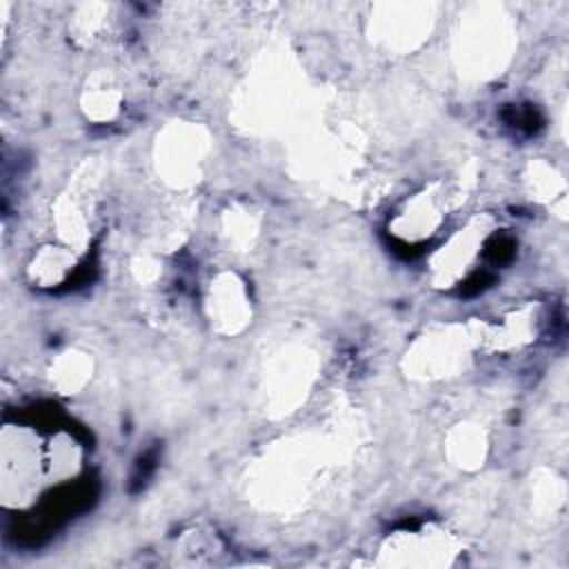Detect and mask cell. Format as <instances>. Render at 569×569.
<instances>
[{
    "mask_svg": "<svg viewBox=\"0 0 569 569\" xmlns=\"http://www.w3.org/2000/svg\"><path fill=\"white\" fill-rule=\"evenodd\" d=\"M482 345V322H436L418 333L402 356V369L413 380H445L467 369Z\"/></svg>",
    "mask_w": 569,
    "mask_h": 569,
    "instance_id": "6da1fadb",
    "label": "cell"
},
{
    "mask_svg": "<svg viewBox=\"0 0 569 569\" xmlns=\"http://www.w3.org/2000/svg\"><path fill=\"white\" fill-rule=\"evenodd\" d=\"M516 44V31L500 9L478 7V11L462 24L458 56L469 73L485 78L496 76L509 62Z\"/></svg>",
    "mask_w": 569,
    "mask_h": 569,
    "instance_id": "7a4b0ae2",
    "label": "cell"
},
{
    "mask_svg": "<svg viewBox=\"0 0 569 569\" xmlns=\"http://www.w3.org/2000/svg\"><path fill=\"white\" fill-rule=\"evenodd\" d=\"M493 218L478 213L456 229L429 258V278L438 289H451L469 276L489 236L493 233Z\"/></svg>",
    "mask_w": 569,
    "mask_h": 569,
    "instance_id": "3957f363",
    "label": "cell"
},
{
    "mask_svg": "<svg viewBox=\"0 0 569 569\" xmlns=\"http://www.w3.org/2000/svg\"><path fill=\"white\" fill-rule=\"evenodd\" d=\"M209 151V136L200 124L171 122L156 140V169L171 187H189L198 180Z\"/></svg>",
    "mask_w": 569,
    "mask_h": 569,
    "instance_id": "277c9868",
    "label": "cell"
},
{
    "mask_svg": "<svg viewBox=\"0 0 569 569\" xmlns=\"http://www.w3.org/2000/svg\"><path fill=\"white\" fill-rule=\"evenodd\" d=\"M460 551L458 540L436 527L425 525L420 529L396 531L380 545V565H418V567H442L453 562Z\"/></svg>",
    "mask_w": 569,
    "mask_h": 569,
    "instance_id": "5b68a950",
    "label": "cell"
},
{
    "mask_svg": "<svg viewBox=\"0 0 569 569\" xmlns=\"http://www.w3.org/2000/svg\"><path fill=\"white\" fill-rule=\"evenodd\" d=\"M433 13L429 4L387 2L378 4L369 20L371 36L393 51H413L429 38Z\"/></svg>",
    "mask_w": 569,
    "mask_h": 569,
    "instance_id": "8992f818",
    "label": "cell"
},
{
    "mask_svg": "<svg viewBox=\"0 0 569 569\" xmlns=\"http://www.w3.org/2000/svg\"><path fill=\"white\" fill-rule=\"evenodd\" d=\"M204 313L220 336H238L251 325V296L236 271H220L204 293Z\"/></svg>",
    "mask_w": 569,
    "mask_h": 569,
    "instance_id": "52a82bcc",
    "label": "cell"
},
{
    "mask_svg": "<svg viewBox=\"0 0 569 569\" xmlns=\"http://www.w3.org/2000/svg\"><path fill=\"white\" fill-rule=\"evenodd\" d=\"M449 198L451 196H447L442 182L427 184L402 202V207L389 220V233L407 244L429 240L445 222Z\"/></svg>",
    "mask_w": 569,
    "mask_h": 569,
    "instance_id": "ba28073f",
    "label": "cell"
},
{
    "mask_svg": "<svg viewBox=\"0 0 569 569\" xmlns=\"http://www.w3.org/2000/svg\"><path fill=\"white\" fill-rule=\"evenodd\" d=\"M542 329L538 302H522L505 311L498 322H482V351L509 353L533 345Z\"/></svg>",
    "mask_w": 569,
    "mask_h": 569,
    "instance_id": "9c48e42d",
    "label": "cell"
},
{
    "mask_svg": "<svg viewBox=\"0 0 569 569\" xmlns=\"http://www.w3.org/2000/svg\"><path fill=\"white\" fill-rule=\"evenodd\" d=\"M311 378V358L302 349L280 353L269 376V400L278 409V413H287L300 400H305Z\"/></svg>",
    "mask_w": 569,
    "mask_h": 569,
    "instance_id": "30bf717a",
    "label": "cell"
},
{
    "mask_svg": "<svg viewBox=\"0 0 569 569\" xmlns=\"http://www.w3.org/2000/svg\"><path fill=\"white\" fill-rule=\"evenodd\" d=\"M522 182H525V191L529 193L531 200L551 207V211H558V216L565 220V204H567V180L562 176V171L545 160V158H536L529 160L522 173Z\"/></svg>",
    "mask_w": 569,
    "mask_h": 569,
    "instance_id": "8fae6325",
    "label": "cell"
},
{
    "mask_svg": "<svg viewBox=\"0 0 569 569\" xmlns=\"http://www.w3.org/2000/svg\"><path fill=\"white\" fill-rule=\"evenodd\" d=\"M489 453V436L482 425L465 420L453 425L445 438V456L458 469H480Z\"/></svg>",
    "mask_w": 569,
    "mask_h": 569,
    "instance_id": "7c38bea8",
    "label": "cell"
},
{
    "mask_svg": "<svg viewBox=\"0 0 569 569\" xmlns=\"http://www.w3.org/2000/svg\"><path fill=\"white\" fill-rule=\"evenodd\" d=\"M76 264H78L76 249H71L62 242L47 244L33 256V260L29 264V276L40 287H58L73 273Z\"/></svg>",
    "mask_w": 569,
    "mask_h": 569,
    "instance_id": "4fadbf2b",
    "label": "cell"
},
{
    "mask_svg": "<svg viewBox=\"0 0 569 569\" xmlns=\"http://www.w3.org/2000/svg\"><path fill=\"white\" fill-rule=\"evenodd\" d=\"M93 376V360L87 351L69 349L60 353L49 369V382L51 387L62 396L80 393Z\"/></svg>",
    "mask_w": 569,
    "mask_h": 569,
    "instance_id": "5bb4252c",
    "label": "cell"
},
{
    "mask_svg": "<svg viewBox=\"0 0 569 569\" xmlns=\"http://www.w3.org/2000/svg\"><path fill=\"white\" fill-rule=\"evenodd\" d=\"M122 104V91L111 73L100 71L91 76L82 91V111L93 122H109L118 116Z\"/></svg>",
    "mask_w": 569,
    "mask_h": 569,
    "instance_id": "9a60e30c",
    "label": "cell"
},
{
    "mask_svg": "<svg viewBox=\"0 0 569 569\" xmlns=\"http://www.w3.org/2000/svg\"><path fill=\"white\" fill-rule=\"evenodd\" d=\"M258 231H260V218L247 207L229 209L222 218V236L233 249L251 247Z\"/></svg>",
    "mask_w": 569,
    "mask_h": 569,
    "instance_id": "2e32d148",
    "label": "cell"
},
{
    "mask_svg": "<svg viewBox=\"0 0 569 569\" xmlns=\"http://www.w3.org/2000/svg\"><path fill=\"white\" fill-rule=\"evenodd\" d=\"M107 18V4L93 2V4H82L76 16V31L84 38H96V31L104 24Z\"/></svg>",
    "mask_w": 569,
    "mask_h": 569,
    "instance_id": "e0dca14e",
    "label": "cell"
},
{
    "mask_svg": "<svg viewBox=\"0 0 569 569\" xmlns=\"http://www.w3.org/2000/svg\"><path fill=\"white\" fill-rule=\"evenodd\" d=\"M131 271H133V276L140 280V282H151V280H156L158 276H160V264H158V260L156 258H151V256H140V258H136L133 262H131Z\"/></svg>",
    "mask_w": 569,
    "mask_h": 569,
    "instance_id": "ac0fdd59",
    "label": "cell"
}]
</instances>
